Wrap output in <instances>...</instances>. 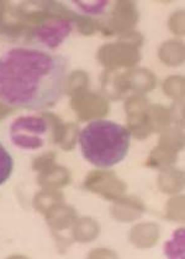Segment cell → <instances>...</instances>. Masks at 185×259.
<instances>
[{"label":"cell","mask_w":185,"mask_h":259,"mask_svg":"<svg viewBox=\"0 0 185 259\" xmlns=\"http://www.w3.org/2000/svg\"><path fill=\"white\" fill-rule=\"evenodd\" d=\"M67 60L38 50L13 49L0 57V102L29 109L56 104L65 90Z\"/></svg>","instance_id":"1"},{"label":"cell","mask_w":185,"mask_h":259,"mask_svg":"<svg viewBox=\"0 0 185 259\" xmlns=\"http://www.w3.org/2000/svg\"><path fill=\"white\" fill-rule=\"evenodd\" d=\"M83 156L98 167H110L128 155L130 132L109 120L96 119L89 123L79 136Z\"/></svg>","instance_id":"2"},{"label":"cell","mask_w":185,"mask_h":259,"mask_svg":"<svg viewBox=\"0 0 185 259\" xmlns=\"http://www.w3.org/2000/svg\"><path fill=\"white\" fill-rule=\"evenodd\" d=\"M141 55L139 49L124 44L121 41L114 44H105L98 51V61L107 71L118 68H130L140 62Z\"/></svg>","instance_id":"3"},{"label":"cell","mask_w":185,"mask_h":259,"mask_svg":"<svg viewBox=\"0 0 185 259\" xmlns=\"http://www.w3.org/2000/svg\"><path fill=\"white\" fill-rule=\"evenodd\" d=\"M148 108L150 104L143 96H132L125 102L128 131L136 139H146L153 133L148 117Z\"/></svg>","instance_id":"4"},{"label":"cell","mask_w":185,"mask_h":259,"mask_svg":"<svg viewBox=\"0 0 185 259\" xmlns=\"http://www.w3.org/2000/svg\"><path fill=\"white\" fill-rule=\"evenodd\" d=\"M84 187L106 200H117L126 191V184L112 171L95 170L85 178Z\"/></svg>","instance_id":"5"},{"label":"cell","mask_w":185,"mask_h":259,"mask_svg":"<svg viewBox=\"0 0 185 259\" xmlns=\"http://www.w3.org/2000/svg\"><path fill=\"white\" fill-rule=\"evenodd\" d=\"M71 106L82 122L101 119L106 117L110 109L109 102L106 99L98 93L88 91L72 97Z\"/></svg>","instance_id":"6"},{"label":"cell","mask_w":185,"mask_h":259,"mask_svg":"<svg viewBox=\"0 0 185 259\" xmlns=\"http://www.w3.org/2000/svg\"><path fill=\"white\" fill-rule=\"evenodd\" d=\"M140 14L135 2L131 0H121L116 2L111 12V19L107 23H104L109 29L110 34L122 35L125 32L132 31L139 21Z\"/></svg>","instance_id":"7"},{"label":"cell","mask_w":185,"mask_h":259,"mask_svg":"<svg viewBox=\"0 0 185 259\" xmlns=\"http://www.w3.org/2000/svg\"><path fill=\"white\" fill-rule=\"evenodd\" d=\"M72 24L67 19H53L40 24L32 30V35L47 48L54 49L71 34Z\"/></svg>","instance_id":"8"},{"label":"cell","mask_w":185,"mask_h":259,"mask_svg":"<svg viewBox=\"0 0 185 259\" xmlns=\"http://www.w3.org/2000/svg\"><path fill=\"white\" fill-rule=\"evenodd\" d=\"M145 212V205L136 197H118L111 208V214L120 222H132L139 220Z\"/></svg>","instance_id":"9"},{"label":"cell","mask_w":185,"mask_h":259,"mask_svg":"<svg viewBox=\"0 0 185 259\" xmlns=\"http://www.w3.org/2000/svg\"><path fill=\"white\" fill-rule=\"evenodd\" d=\"M159 239L158 225L152 222H143L134 226L130 232V241L140 249L153 247Z\"/></svg>","instance_id":"10"},{"label":"cell","mask_w":185,"mask_h":259,"mask_svg":"<svg viewBox=\"0 0 185 259\" xmlns=\"http://www.w3.org/2000/svg\"><path fill=\"white\" fill-rule=\"evenodd\" d=\"M47 223L53 231H63L77 220V212L72 206L57 203L45 214Z\"/></svg>","instance_id":"11"},{"label":"cell","mask_w":185,"mask_h":259,"mask_svg":"<svg viewBox=\"0 0 185 259\" xmlns=\"http://www.w3.org/2000/svg\"><path fill=\"white\" fill-rule=\"evenodd\" d=\"M71 183V175L63 166L52 165L37 176V184L45 189H60Z\"/></svg>","instance_id":"12"},{"label":"cell","mask_w":185,"mask_h":259,"mask_svg":"<svg viewBox=\"0 0 185 259\" xmlns=\"http://www.w3.org/2000/svg\"><path fill=\"white\" fill-rule=\"evenodd\" d=\"M158 187L164 194H176L184 187V172L175 167L163 169L158 176Z\"/></svg>","instance_id":"13"},{"label":"cell","mask_w":185,"mask_h":259,"mask_svg":"<svg viewBox=\"0 0 185 259\" xmlns=\"http://www.w3.org/2000/svg\"><path fill=\"white\" fill-rule=\"evenodd\" d=\"M99 232H100V227H99L98 222L89 217L77 220L73 226V230H72L74 241L82 242V243L94 241L99 236Z\"/></svg>","instance_id":"14"},{"label":"cell","mask_w":185,"mask_h":259,"mask_svg":"<svg viewBox=\"0 0 185 259\" xmlns=\"http://www.w3.org/2000/svg\"><path fill=\"white\" fill-rule=\"evenodd\" d=\"M184 45L176 40L165 41L159 48L158 55L161 61L167 66H179L184 61Z\"/></svg>","instance_id":"15"},{"label":"cell","mask_w":185,"mask_h":259,"mask_svg":"<svg viewBox=\"0 0 185 259\" xmlns=\"http://www.w3.org/2000/svg\"><path fill=\"white\" fill-rule=\"evenodd\" d=\"M12 133L30 132L34 134H43L47 131V120L43 117H20L14 120L10 128Z\"/></svg>","instance_id":"16"},{"label":"cell","mask_w":185,"mask_h":259,"mask_svg":"<svg viewBox=\"0 0 185 259\" xmlns=\"http://www.w3.org/2000/svg\"><path fill=\"white\" fill-rule=\"evenodd\" d=\"M148 117H150V123L153 133H162L165 129L169 128L170 123H172L169 109L163 106H159V104L150 106V108H148Z\"/></svg>","instance_id":"17"},{"label":"cell","mask_w":185,"mask_h":259,"mask_svg":"<svg viewBox=\"0 0 185 259\" xmlns=\"http://www.w3.org/2000/svg\"><path fill=\"white\" fill-rule=\"evenodd\" d=\"M63 201V194L56 189H45L37 192L34 197V207L41 213L46 214L57 203Z\"/></svg>","instance_id":"18"},{"label":"cell","mask_w":185,"mask_h":259,"mask_svg":"<svg viewBox=\"0 0 185 259\" xmlns=\"http://www.w3.org/2000/svg\"><path fill=\"white\" fill-rule=\"evenodd\" d=\"M158 147L178 154L184 147V134L179 128H168L161 133Z\"/></svg>","instance_id":"19"},{"label":"cell","mask_w":185,"mask_h":259,"mask_svg":"<svg viewBox=\"0 0 185 259\" xmlns=\"http://www.w3.org/2000/svg\"><path fill=\"white\" fill-rule=\"evenodd\" d=\"M88 84H89V76L87 72L82 70L73 71L70 77L66 79L63 91H66V93L70 95L71 97H74V96L85 92L88 90Z\"/></svg>","instance_id":"20"},{"label":"cell","mask_w":185,"mask_h":259,"mask_svg":"<svg viewBox=\"0 0 185 259\" xmlns=\"http://www.w3.org/2000/svg\"><path fill=\"white\" fill-rule=\"evenodd\" d=\"M176 156H178V154L157 145L151 151L150 158L147 160V165H150L152 167H156V169H167V167H170L176 161Z\"/></svg>","instance_id":"21"},{"label":"cell","mask_w":185,"mask_h":259,"mask_svg":"<svg viewBox=\"0 0 185 259\" xmlns=\"http://www.w3.org/2000/svg\"><path fill=\"white\" fill-rule=\"evenodd\" d=\"M184 239L185 231L184 228H179L173 233L170 241L164 244V254L172 259L184 258Z\"/></svg>","instance_id":"22"},{"label":"cell","mask_w":185,"mask_h":259,"mask_svg":"<svg viewBox=\"0 0 185 259\" xmlns=\"http://www.w3.org/2000/svg\"><path fill=\"white\" fill-rule=\"evenodd\" d=\"M184 77L170 76L163 82V91L174 101H181L184 97Z\"/></svg>","instance_id":"23"},{"label":"cell","mask_w":185,"mask_h":259,"mask_svg":"<svg viewBox=\"0 0 185 259\" xmlns=\"http://www.w3.org/2000/svg\"><path fill=\"white\" fill-rule=\"evenodd\" d=\"M0 32L10 37H29L31 36L32 29L25 23H0Z\"/></svg>","instance_id":"24"},{"label":"cell","mask_w":185,"mask_h":259,"mask_svg":"<svg viewBox=\"0 0 185 259\" xmlns=\"http://www.w3.org/2000/svg\"><path fill=\"white\" fill-rule=\"evenodd\" d=\"M12 139L16 147L23 149H38L43 145V140L41 138L26 133H12Z\"/></svg>","instance_id":"25"},{"label":"cell","mask_w":185,"mask_h":259,"mask_svg":"<svg viewBox=\"0 0 185 259\" xmlns=\"http://www.w3.org/2000/svg\"><path fill=\"white\" fill-rule=\"evenodd\" d=\"M167 219L174 222L184 221V196L174 197L167 203Z\"/></svg>","instance_id":"26"},{"label":"cell","mask_w":185,"mask_h":259,"mask_svg":"<svg viewBox=\"0 0 185 259\" xmlns=\"http://www.w3.org/2000/svg\"><path fill=\"white\" fill-rule=\"evenodd\" d=\"M14 161L12 155L8 153L4 145L0 143V185L4 184L9 179V176L13 172Z\"/></svg>","instance_id":"27"},{"label":"cell","mask_w":185,"mask_h":259,"mask_svg":"<svg viewBox=\"0 0 185 259\" xmlns=\"http://www.w3.org/2000/svg\"><path fill=\"white\" fill-rule=\"evenodd\" d=\"M79 138V128L76 123L66 124V131L59 145L63 150H72L77 144Z\"/></svg>","instance_id":"28"},{"label":"cell","mask_w":185,"mask_h":259,"mask_svg":"<svg viewBox=\"0 0 185 259\" xmlns=\"http://www.w3.org/2000/svg\"><path fill=\"white\" fill-rule=\"evenodd\" d=\"M42 117L45 118V119L51 124L52 126V132H53V140L56 144H59L60 140H62L63 138V134H65V131H66V124L62 122V119H60L59 117H57L56 114H53V113H43Z\"/></svg>","instance_id":"29"},{"label":"cell","mask_w":185,"mask_h":259,"mask_svg":"<svg viewBox=\"0 0 185 259\" xmlns=\"http://www.w3.org/2000/svg\"><path fill=\"white\" fill-rule=\"evenodd\" d=\"M77 24H78L79 32L85 35V36L93 35L99 27V21L93 20L92 18H88V16H78L77 18Z\"/></svg>","instance_id":"30"},{"label":"cell","mask_w":185,"mask_h":259,"mask_svg":"<svg viewBox=\"0 0 185 259\" xmlns=\"http://www.w3.org/2000/svg\"><path fill=\"white\" fill-rule=\"evenodd\" d=\"M56 160V154L54 153H45L42 155L37 156L32 162V169L36 171H43V170L48 169L52 165H54Z\"/></svg>","instance_id":"31"},{"label":"cell","mask_w":185,"mask_h":259,"mask_svg":"<svg viewBox=\"0 0 185 259\" xmlns=\"http://www.w3.org/2000/svg\"><path fill=\"white\" fill-rule=\"evenodd\" d=\"M184 12L183 10H179L172 14V16L169 18V29L173 34L175 35H184L185 27H184Z\"/></svg>","instance_id":"32"},{"label":"cell","mask_w":185,"mask_h":259,"mask_svg":"<svg viewBox=\"0 0 185 259\" xmlns=\"http://www.w3.org/2000/svg\"><path fill=\"white\" fill-rule=\"evenodd\" d=\"M78 8L84 10L85 13L89 14H99L103 13V10L107 7V2H94V3H84V2H74Z\"/></svg>","instance_id":"33"},{"label":"cell","mask_w":185,"mask_h":259,"mask_svg":"<svg viewBox=\"0 0 185 259\" xmlns=\"http://www.w3.org/2000/svg\"><path fill=\"white\" fill-rule=\"evenodd\" d=\"M120 41L124 44H128V45L132 46L135 49H139L141 48V45L143 44V36L137 31H129L125 32L120 36Z\"/></svg>","instance_id":"34"},{"label":"cell","mask_w":185,"mask_h":259,"mask_svg":"<svg viewBox=\"0 0 185 259\" xmlns=\"http://www.w3.org/2000/svg\"><path fill=\"white\" fill-rule=\"evenodd\" d=\"M170 111V117L172 120H174L178 125L183 126L184 125V102L181 101H175V103L173 104Z\"/></svg>","instance_id":"35"},{"label":"cell","mask_w":185,"mask_h":259,"mask_svg":"<svg viewBox=\"0 0 185 259\" xmlns=\"http://www.w3.org/2000/svg\"><path fill=\"white\" fill-rule=\"evenodd\" d=\"M89 258H116V253L110 249H106V248H99V249H94L89 253Z\"/></svg>","instance_id":"36"},{"label":"cell","mask_w":185,"mask_h":259,"mask_svg":"<svg viewBox=\"0 0 185 259\" xmlns=\"http://www.w3.org/2000/svg\"><path fill=\"white\" fill-rule=\"evenodd\" d=\"M12 111H13V109L10 108L9 106H7V104H4V103H2V102H0V120L4 119L5 117H8V115L12 113Z\"/></svg>","instance_id":"37"}]
</instances>
